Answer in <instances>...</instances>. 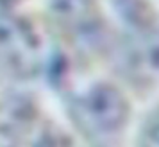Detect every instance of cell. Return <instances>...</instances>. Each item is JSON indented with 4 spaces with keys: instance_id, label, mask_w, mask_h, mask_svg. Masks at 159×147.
<instances>
[{
    "instance_id": "1",
    "label": "cell",
    "mask_w": 159,
    "mask_h": 147,
    "mask_svg": "<svg viewBox=\"0 0 159 147\" xmlns=\"http://www.w3.org/2000/svg\"><path fill=\"white\" fill-rule=\"evenodd\" d=\"M70 111L82 131L93 138H111L129 120V102L115 84L91 81L73 92Z\"/></svg>"
},
{
    "instance_id": "2",
    "label": "cell",
    "mask_w": 159,
    "mask_h": 147,
    "mask_svg": "<svg viewBox=\"0 0 159 147\" xmlns=\"http://www.w3.org/2000/svg\"><path fill=\"white\" fill-rule=\"evenodd\" d=\"M48 59V43L29 20L0 13V66L15 75L34 77Z\"/></svg>"
},
{
    "instance_id": "4",
    "label": "cell",
    "mask_w": 159,
    "mask_h": 147,
    "mask_svg": "<svg viewBox=\"0 0 159 147\" xmlns=\"http://www.w3.org/2000/svg\"><path fill=\"white\" fill-rule=\"evenodd\" d=\"M138 147H159V110L145 122Z\"/></svg>"
},
{
    "instance_id": "5",
    "label": "cell",
    "mask_w": 159,
    "mask_h": 147,
    "mask_svg": "<svg viewBox=\"0 0 159 147\" xmlns=\"http://www.w3.org/2000/svg\"><path fill=\"white\" fill-rule=\"evenodd\" d=\"M32 147H75L68 140V136L61 133H45Z\"/></svg>"
},
{
    "instance_id": "3",
    "label": "cell",
    "mask_w": 159,
    "mask_h": 147,
    "mask_svg": "<svg viewBox=\"0 0 159 147\" xmlns=\"http://www.w3.org/2000/svg\"><path fill=\"white\" fill-rule=\"evenodd\" d=\"M122 68L134 81L159 83V29H141L122 49Z\"/></svg>"
}]
</instances>
